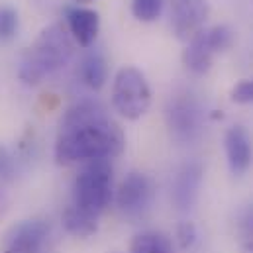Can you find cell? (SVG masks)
<instances>
[{"instance_id": "obj_1", "label": "cell", "mask_w": 253, "mask_h": 253, "mask_svg": "<svg viewBox=\"0 0 253 253\" xmlns=\"http://www.w3.org/2000/svg\"><path fill=\"white\" fill-rule=\"evenodd\" d=\"M126 147V135L98 100L81 98L59 120L55 161L59 165L114 159Z\"/></svg>"}, {"instance_id": "obj_2", "label": "cell", "mask_w": 253, "mask_h": 253, "mask_svg": "<svg viewBox=\"0 0 253 253\" xmlns=\"http://www.w3.org/2000/svg\"><path fill=\"white\" fill-rule=\"evenodd\" d=\"M75 53V42L63 24H51L40 32L36 42L28 47L18 69V77L24 84L36 86L45 77L55 75L71 61Z\"/></svg>"}, {"instance_id": "obj_3", "label": "cell", "mask_w": 253, "mask_h": 253, "mask_svg": "<svg viewBox=\"0 0 253 253\" xmlns=\"http://www.w3.org/2000/svg\"><path fill=\"white\" fill-rule=\"evenodd\" d=\"M112 175L114 169L110 159L86 161L73 183L71 204L94 218H100L112 200Z\"/></svg>"}, {"instance_id": "obj_4", "label": "cell", "mask_w": 253, "mask_h": 253, "mask_svg": "<svg viewBox=\"0 0 253 253\" xmlns=\"http://www.w3.org/2000/svg\"><path fill=\"white\" fill-rule=\"evenodd\" d=\"M112 106L126 120H139L151 106V88L145 75L126 65L118 69L112 84Z\"/></svg>"}, {"instance_id": "obj_5", "label": "cell", "mask_w": 253, "mask_h": 253, "mask_svg": "<svg viewBox=\"0 0 253 253\" xmlns=\"http://www.w3.org/2000/svg\"><path fill=\"white\" fill-rule=\"evenodd\" d=\"M234 42V32L220 24L200 30L183 51V65L194 75H204L210 71L214 57L226 51Z\"/></svg>"}, {"instance_id": "obj_6", "label": "cell", "mask_w": 253, "mask_h": 253, "mask_svg": "<svg viewBox=\"0 0 253 253\" xmlns=\"http://www.w3.org/2000/svg\"><path fill=\"white\" fill-rule=\"evenodd\" d=\"M165 120H167V127H169L171 135L177 141L189 143L202 133L204 108L192 94L181 92V94L171 96V100L167 102Z\"/></svg>"}, {"instance_id": "obj_7", "label": "cell", "mask_w": 253, "mask_h": 253, "mask_svg": "<svg viewBox=\"0 0 253 253\" xmlns=\"http://www.w3.org/2000/svg\"><path fill=\"white\" fill-rule=\"evenodd\" d=\"M49 224L43 220H22L4 236L2 253H43L49 242Z\"/></svg>"}, {"instance_id": "obj_8", "label": "cell", "mask_w": 253, "mask_h": 253, "mask_svg": "<svg viewBox=\"0 0 253 253\" xmlns=\"http://www.w3.org/2000/svg\"><path fill=\"white\" fill-rule=\"evenodd\" d=\"M153 198V185L143 173H129L116 192L118 210L126 218H139L149 210Z\"/></svg>"}, {"instance_id": "obj_9", "label": "cell", "mask_w": 253, "mask_h": 253, "mask_svg": "<svg viewBox=\"0 0 253 253\" xmlns=\"http://www.w3.org/2000/svg\"><path fill=\"white\" fill-rule=\"evenodd\" d=\"M208 18V2L206 0H171V26L173 34L187 42L204 30Z\"/></svg>"}, {"instance_id": "obj_10", "label": "cell", "mask_w": 253, "mask_h": 253, "mask_svg": "<svg viewBox=\"0 0 253 253\" xmlns=\"http://www.w3.org/2000/svg\"><path fill=\"white\" fill-rule=\"evenodd\" d=\"M202 175L204 171L198 161H189L177 171L175 181H173V192H171L173 204L177 206V210L189 212L196 204L200 185H202Z\"/></svg>"}, {"instance_id": "obj_11", "label": "cell", "mask_w": 253, "mask_h": 253, "mask_svg": "<svg viewBox=\"0 0 253 253\" xmlns=\"http://www.w3.org/2000/svg\"><path fill=\"white\" fill-rule=\"evenodd\" d=\"M65 20L75 43H79L81 47H90L94 43L100 30V16L96 10L75 4L65 10Z\"/></svg>"}, {"instance_id": "obj_12", "label": "cell", "mask_w": 253, "mask_h": 253, "mask_svg": "<svg viewBox=\"0 0 253 253\" xmlns=\"http://www.w3.org/2000/svg\"><path fill=\"white\" fill-rule=\"evenodd\" d=\"M224 145H226V157H228L232 175L242 177L252 167L253 159L252 137H250L248 129L244 126H232L226 131Z\"/></svg>"}, {"instance_id": "obj_13", "label": "cell", "mask_w": 253, "mask_h": 253, "mask_svg": "<svg viewBox=\"0 0 253 253\" xmlns=\"http://www.w3.org/2000/svg\"><path fill=\"white\" fill-rule=\"evenodd\" d=\"M77 75H79V81L86 88L98 92L106 84V79H108V65H106L104 55L98 49H88L81 57Z\"/></svg>"}, {"instance_id": "obj_14", "label": "cell", "mask_w": 253, "mask_h": 253, "mask_svg": "<svg viewBox=\"0 0 253 253\" xmlns=\"http://www.w3.org/2000/svg\"><path fill=\"white\" fill-rule=\"evenodd\" d=\"M61 224H63L65 230L75 238H88V236L96 234V230H98V218L79 210L73 204H69L63 210Z\"/></svg>"}, {"instance_id": "obj_15", "label": "cell", "mask_w": 253, "mask_h": 253, "mask_svg": "<svg viewBox=\"0 0 253 253\" xmlns=\"http://www.w3.org/2000/svg\"><path fill=\"white\" fill-rule=\"evenodd\" d=\"M129 253H173V242L161 232H141L131 240Z\"/></svg>"}, {"instance_id": "obj_16", "label": "cell", "mask_w": 253, "mask_h": 253, "mask_svg": "<svg viewBox=\"0 0 253 253\" xmlns=\"http://www.w3.org/2000/svg\"><path fill=\"white\" fill-rule=\"evenodd\" d=\"M18 26H20V18L16 8L2 4L0 6V43L12 42L18 34Z\"/></svg>"}, {"instance_id": "obj_17", "label": "cell", "mask_w": 253, "mask_h": 253, "mask_svg": "<svg viewBox=\"0 0 253 253\" xmlns=\"http://www.w3.org/2000/svg\"><path fill=\"white\" fill-rule=\"evenodd\" d=\"M165 0H131V14L139 22H155L161 16Z\"/></svg>"}, {"instance_id": "obj_18", "label": "cell", "mask_w": 253, "mask_h": 253, "mask_svg": "<svg viewBox=\"0 0 253 253\" xmlns=\"http://www.w3.org/2000/svg\"><path fill=\"white\" fill-rule=\"evenodd\" d=\"M16 173H18V159L16 155L0 143V185L10 187L16 181Z\"/></svg>"}, {"instance_id": "obj_19", "label": "cell", "mask_w": 253, "mask_h": 253, "mask_svg": "<svg viewBox=\"0 0 253 253\" xmlns=\"http://www.w3.org/2000/svg\"><path fill=\"white\" fill-rule=\"evenodd\" d=\"M240 236L246 253H253V206H250L240 218Z\"/></svg>"}, {"instance_id": "obj_20", "label": "cell", "mask_w": 253, "mask_h": 253, "mask_svg": "<svg viewBox=\"0 0 253 253\" xmlns=\"http://www.w3.org/2000/svg\"><path fill=\"white\" fill-rule=\"evenodd\" d=\"M175 236H177L175 240H177L181 250H190L198 240V230H196V226L192 222H181L177 226V234Z\"/></svg>"}, {"instance_id": "obj_21", "label": "cell", "mask_w": 253, "mask_h": 253, "mask_svg": "<svg viewBox=\"0 0 253 253\" xmlns=\"http://www.w3.org/2000/svg\"><path fill=\"white\" fill-rule=\"evenodd\" d=\"M230 98H232V102H236V104H253V79L238 83V84L232 88Z\"/></svg>"}, {"instance_id": "obj_22", "label": "cell", "mask_w": 253, "mask_h": 253, "mask_svg": "<svg viewBox=\"0 0 253 253\" xmlns=\"http://www.w3.org/2000/svg\"><path fill=\"white\" fill-rule=\"evenodd\" d=\"M10 202H12V194H10V187L0 185V220L8 214L10 210Z\"/></svg>"}, {"instance_id": "obj_23", "label": "cell", "mask_w": 253, "mask_h": 253, "mask_svg": "<svg viewBox=\"0 0 253 253\" xmlns=\"http://www.w3.org/2000/svg\"><path fill=\"white\" fill-rule=\"evenodd\" d=\"M77 6H83V4H90V2H94V0H73Z\"/></svg>"}]
</instances>
